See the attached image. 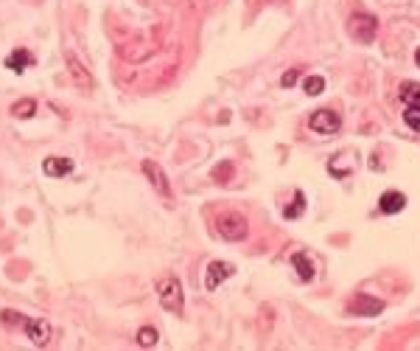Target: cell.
Here are the masks:
<instances>
[{"label": "cell", "instance_id": "cell-17", "mask_svg": "<svg viewBox=\"0 0 420 351\" xmlns=\"http://www.w3.org/2000/svg\"><path fill=\"white\" fill-rule=\"evenodd\" d=\"M37 113V101L34 98H20L17 104H11V115L14 118H31Z\"/></svg>", "mask_w": 420, "mask_h": 351}, {"label": "cell", "instance_id": "cell-20", "mask_svg": "<svg viewBox=\"0 0 420 351\" xmlns=\"http://www.w3.org/2000/svg\"><path fill=\"white\" fill-rule=\"evenodd\" d=\"M404 121L412 132H420V107H404Z\"/></svg>", "mask_w": 420, "mask_h": 351}, {"label": "cell", "instance_id": "cell-18", "mask_svg": "<svg viewBox=\"0 0 420 351\" xmlns=\"http://www.w3.org/2000/svg\"><path fill=\"white\" fill-rule=\"evenodd\" d=\"M135 340H138V346L152 349V346H157V329H155V326H143V329H138Z\"/></svg>", "mask_w": 420, "mask_h": 351}, {"label": "cell", "instance_id": "cell-16", "mask_svg": "<svg viewBox=\"0 0 420 351\" xmlns=\"http://www.w3.org/2000/svg\"><path fill=\"white\" fill-rule=\"evenodd\" d=\"M303 211H306V197H303V191H294L291 203L283 208V217L286 219H297V217H303Z\"/></svg>", "mask_w": 420, "mask_h": 351}, {"label": "cell", "instance_id": "cell-8", "mask_svg": "<svg viewBox=\"0 0 420 351\" xmlns=\"http://www.w3.org/2000/svg\"><path fill=\"white\" fill-rule=\"evenodd\" d=\"M232 273H235V267H232L230 262H210L208 270H205V290H208V293L218 290Z\"/></svg>", "mask_w": 420, "mask_h": 351}, {"label": "cell", "instance_id": "cell-23", "mask_svg": "<svg viewBox=\"0 0 420 351\" xmlns=\"http://www.w3.org/2000/svg\"><path fill=\"white\" fill-rule=\"evenodd\" d=\"M227 169H230V163H218V172H216L213 177H216L218 183H224V172H227Z\"/></svg>", "mask_w": 420, "mask_h": 351}, {"label": "cell", "instance_id": "cell-5", "mask_svg": "<svg viewBox=\"0 0 420 351\" xmlns=\"http://www.w3.org/2000/svg\"><path fill=\"white\" fill-rule=\"evenodd\" d=\"M22 332H25V338L34 343V346H48V340H51V324L48 321H42V318H22Z\"/></svg>", "mask_w": 420, "mask_h": 351}, {"label": "cell", "instance_id": "cell-22", "mask_svg": "<svg viewBox=\"0 0 420 351\" xmlns=\"http://www.w3.org/2000/svg\"><path fill=\"white\" fill-rule=\"evenodd\" d=\"M297 79H300V70H297V68H291V70H286V73H283L280 84H283V87H294V84H297Z\"/></svg>", "mask_w": 420, "mask_h": 351}, {"label": "cell", "instance_id": "cell-11", "mask_svg": "<svg viewBox=\"0 0 420 351\" xmlns=\"http://www.w3.org/2000/svg\"><path fill=\"white\" fill-rule=\"evenodd\" d=\"M42 172H45L48 177H67V174L73 172V160H70V158H45Z\"/></svg>", "mask_w": 420, "mask_h": 351}, {"label": "cell", "instance_id": "cell-19", "mask_svg": "<svg viewBox=\"0 0 420 351\" xmlns=\"http://www.w3.org/2000/svg\"><path fill=\"white\" fill-rule=\"evenodd\" d=\"M303 90H306L308 96H320V93L325 90V79H322V76H308V79L303 82Z\"/></svg>", "mask_w": 420, "mask_h": 351}, {"label": "cell", "instance_id": "cell-9", "mask_svg": "<svg viewBox=\"0 0 420 351\" xmlns=\"http://www.w3.org/2000/svg\"><path fill=\"white\" fill-rule=\"evenodd\" d=\"M404 208H407V194H401V191H395V189H390V191H384V194L379 197V211L387 214V217L401 214Z\"/></svg>", "mask_w": 420, "mask_h": 351}, {"label": "cell", "instance_id": "cell-15", "mask_svg": "<svg viewBox=\"0 0 420 351\" xmlns=\"http://www.w3.org/2000/svg\"><path fill=\"white\" fill-rule=\"evenodd\" d=\"M67 70L73 73V79H76L81 87H93V76H90V73L81 68V62H79L73 53H67Z\"/></svg>", "mask_w": 420, "mask_h": 351}, {"label": "cell", "instance_id": "cell-2", "mask_svg": "<svg viewBox=\"0 0 420 351\" xmlns=\"http://www.w3.org/2000/svg\"><path fill=\"white\" fill-rule=\"evenodd\" d=\"M216 231H218V236L224 242H244L247 234H249V225H247V219L238 211H227V214H221L216 219Z\"/></svg>", "mask_w": 420, "mask_h": 351}, {"label": "cell", "instance_id": "cell-13", "mask_svg": "<svg viewBox=\"0 0 420 351\" xmlns=\"http://www.w3.org/2000/svg\"><path fill=\"white\" fill-rule=\"evenodd\" d=\"M398 98L404 107H420V82H404L398 87Z\"/></svg>", "mask_w": 420, "mask_h": 351}, {"label": "cell", "instance_id": "cell-1", "mask_svg": "<svg viewBox=\"0 0 420 351\" xmlns=\"http://www.w3.org/2000/svg\"><path fill=\"white\" fill-rule=\"evenodd\" d=\"M155 290H157V301H160V307H163L166 312L183 315L185 295H183V284H180L177 276H163V279L155 284Z\"/></svg>", "mask_w": 420, "mask_h": 351}, {"label": "cell", "instance_id": "cell-12", "mask_svg": "<svg viewBox=\"0 0 420 351\" xmlns=\"http://www.w3.org/2000/svg\"><path fill=\"white\" fill-rule=\"evenodd\" d=\"M34 65V56H31V51H25V48H17V51H11L8 53V59H6V68L8 70H14V73H22L25 68H31Z\"/></svg>", "mask_w": 420, "mask_h": 351}, {"label": "cell", "instance_id": "cell-10", "mask_svg": "<svg viewBox=\"0 0 420 351\" xmlns=\"http://www.w3.org/2000/svg\"><path fill=\"white\" fill-rule=\"evenodd\" d=\"M353 166H356V155H353V152H348V158H345V152H339V155H334V158H331L328 172H331V177L342 180V177H348V174L353 172Z\"/></svg>", "mask_w": 420, "mask_h": 351}, {"label": "cell", "instance_id": "cell-24", "mask_svg": "<svg viewBox=\"0 0 420 351\" xmlns=\"http://www.w3.org/2000/svg\"><path fill=\"white\" fill-rule=\"evenodd\" d=\"M415 62H418V68H420V48L415 51Z\"/></svg>", "mask_w": 420, "mask_h": 351}, {"label": "cell", "instance_id": "cell-14", "mask_svg": "<svg viewBox=\"0 0 420 351\" xmlns=\"http://www.w3.org/2000/svg\"><path fill=\"white\" fill-rule=\"evenodd\" d=\"M291 267L297 270L300 281H306V284H308V281L314 279V262H311L306 253H294V256H291Z\"/></svg>", "mask_w": 420, "mask_h": 351}, {"label": "cell", "instance_id": "cell-7", "mask_svg": "<svg viewBox=\"0 0 420 351\" xmlns=\"http://www.w3.org/2000/svg\"><path fill=\"white\" fill-rule=\"evenodd\" d=\"M384 301L381 298H373V295H356L353 301H350V307H348V312L350 315H362V318H376V315H381L384 312Z\"/></svg>", "mask_w": 420, "mask_h": 351}, {"label": "cell", "instance_id": "cell-21", "mask_svg": "<svg viewBox=\"0 0 420 351\" xmlns=\"http://www.w3.org/2000/svg\"><path fill=\"white\" fill-rule=\"evenodd\" d=\"M22 318L25 315H20V312H8V309L0 312V324L3 326H22Z\"/></svg>", "mask_w": 420, "mask_h": 351}, {"label": "cell", "instance_id": "cell-4", "mask_svg": "<svg viewBox=\"0 0 420 351\" xmlns=\"http://www.w3.org/2000/svg\"><path fill=\"white\" fill-rule=\"evenodd\" d=\"M308 127L317 135H336L342 129V115L336 110H317V113H311Z\"/></svg>", "mask_w": 420, "mask_h": 351}, {"label": "cell", "instance_id": "cell-6", "mask_svg": "<svg viewBox=\"0 0 420 351\" xmlns=\"http://www.w3.org/2000/svg\"><path fill=\"white\" fill-rule=\"evenodd\" d=\"M140 169H143L146 180L152 183V189H155L160 197H169V194H171V183H169V177H166V172H163L160 163H155V160H143Z\"/></svg>", "mask_w": 420, "mask_h": 351}, {"label": "cell", "instance_id": "cell-3", "mask_svg": "<svg viewBox=\"0 0 420 351\" xmlns=\"http://www.w3.org/2000/svg\"><path fill=\"white\" fill-rule=\"evenodd\" d=\"M348 31H350V37H353L356 42L370 45V42L376 39V34H379V20H376L373 14H367V11H356V14H350V20H348Z\"/></svg>", "mask_w": 420, "mask_h": 351}]
</instances>
